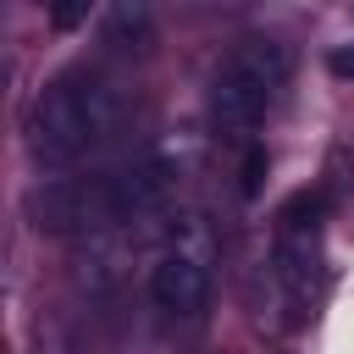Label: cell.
Segmentation results:
<instances>
[{
  "label": "cell",
  "mask_w": 354,
  "mask_h": 354,
  "mask_svg": "<svg viewBox=\"0 0 354 354\" xmlns=\"http://www.w3.org/2000/svg\"><path fill=\"white\" fill-rule=\"evenodd\" d=\"M326 72H332V77H343V83H354V39H348V44H337V50L326 55Z\"/></svg>",
  "instance_id": "10"
},
{
  "label": "cell",
  "mask_w": 354,
  "mask_h": 354,
  "mask_svg": "<svg viewBox=\"0 0 354 354\" xmlns=\"http://www.w3.org/2000/svg\"><path fill=\"white\" fill-rule=\"evenodd\" d=\"M171 188H177V166H171V160H160V155H144V160H133V166L111 171L116 221H122V216H149V210H160V205L171 199Z\"/></svg>",
  "instance_id": "6"
},
{
  "label": "cell",
  "mask_w": 354,
  "mask_h": 354,
  "mask_svg": "<svg viewBox=\"0 0 354 354\" xmlns=\"http://www.w3.org/2000/svg\"><path fill=\"white\" fill-rule=\"evenodd\" d=\"M266 166H271V160H266V149L254 144V149L243 155V177H238V194H243V199H254V194H260V183H266Z\"/></svg>",
  "instance_id": "9"
},
{
  "label": "cell",
  "mask_w": 354,
  "mask_h": 354,
  "mask_svg": "<svg viewBox=\"0 0 354 354\" xmlns=\"http://www.w3.org/2000/svg\"><path fill=\"white\" fill-rule=\"evenodd\" d=\"M149 299L171 321L205 315V304H210V266H205V254H188V249L160 254L155 271H149Z\"/></svg>",
  "instance_id": "4"
},
{
  "label": "cell",
  "mask_w": 354,
  "mask_h": 354,
  "mask_svg": "<svg viewBox=\"0 0 354 354\" xmlns=\"http://www.w3.org/2000/svg\"><path fill=\"white\" fill-rule=\"evenodd\" d=\"M50 22H55V28H77V22H88V6H55Z\"/></svg>",
  "instance_id": "11"
},
{
  "label": "cell",
  "mask_w": 354,
  "mask_h": 354,
  "mask_svg": "<svg viewBox=\"0 0 354 354\" xmlns=\"http://www.w3.org/2000/svg\"><path fill=\"white\" fill-rule=\"evenodd\" d=\"M105 44L122 50V55H149L155 50V22L144 6H116L105 11Z\"/></svg>",
  "instance_id": "7"
},
{
  "label": "cell",
  "mask_w": 354,
  "mask_h": 354,
  "mask_svg": "<svg viewBox=\"0 0 354 354\" xmlns=\"http://www.w3.org/2000/svg\"><path fill=\"white\" fill-rule=\"evenodd\" d=\"M321 216H326V194H321V188H299V194L277 210V227H293V232H321Z\"/></svg>",
  "instance_id": "8"
},
{
  "label": "cell",
  "mask_w": 354,
  "mask_h": 354,
  "mask_svg": "<svg viewBox=\"0 0 354 354\" xmlns=\"http://www.w3.org/2000/svg\"><path fill=\"white\" fill-rule=\"evenodd\" d=\"M28 216L39 232H88L116 221V194H111V171L100 177H44L28 194Z\"/></svg>",
  "instance_id": "3"
},
{
  "label": "cell",
  "mask_w": 354,
  "mask_h": 354,
  "mask_svg": "<svg viewBox=\"0 0 354 354\" xmlns=\"http://www.w3.org/2000/svg\"><path fill=\"white\" fill-rule=\"evenodd\" d=\"M293 72V50L271 33H249L238 39L221 66L210 72V88H205V111L221 133H254L277 100V88L288 83Z\"/></svg>",
  "instance_id": "2"
},
{
  "label": "cell",
  "mask_w": 354,
  "mask_h": 354,
  "mask_svg": "<svg viewBox=\"0 0 354 354\" xmlns=\"http://www.w3.org/2000/svg\"><path fill=\"white\" fill-rule=\"evenodd\" d=\"M315 271H321V232H293V227H277L271 282H277V293L288 299L293 321H299V310L315 299Z\"/></svg>",
  "instance_id": "5"
},
{
  "label": "cell",
  "mask_w": 354,
  "mask_h": 354,
  "mask_svg": "<svg viewBox=\"0 0 354 354\" xmlns=\"http://www.w3.org/2000/svg\"><path fill=\"white\" fill-rule=\"evenodd\" d=\"M127 122V94L88 66H72L61 77H50L28 111V149L44 166H72L83 155H94L100 144H111Z\"/></svg>",
  "instance_id": "1"
}]
</instances>
